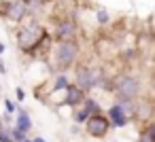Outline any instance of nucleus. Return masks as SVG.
I'll list each match as a JSON object with an SVG mask.
<instances>
[{
    "label": "nucleus",
    "instance_id": "19",
    "mask_svg": "<svg viewBox=\"0 0 155 142\" xmlns=\"http://www.w3.org/2000/svg\"><path fill=\"white\" fill-rule=\"evenodd\" d=\"M15 108H17V102H15V100H11V98H5V110L13 115V112H15Z\"/></svg>",
    "mask_w": 155,
    "mask_h": 142
},
{
    "label": "nucleus",
    "instance_id": "15",
    "mask_svg": "<svg viewBox=\"0 0 155 142\" xmlns=\"http://www.w3.org/2000/svg\"><path fill=\"white\" fill-rule=\"evenodd\" d=\"M87 117H89V115H87V112H85V110H83L81 106L72 108V121H74L77 125H81V127H83V123L87 121Z\"/></svg>",
    "mask_w": 155,
    "mask_h": 142
},
{
    "label": "nucleus",
    "instance_id": "17",
    "mask_svg": "<svg viewBox=\"0 0 155 142\" xmlns=\"http://www.w3.org/2000/svg\"><path fill=\"white\" fill-rule=\"evenodd\" d=\"M9 134H11V140H13V142H21V140L28 136V134H24L21 129H17L15 125H11V127H9Z\"/></svg>",
    "mask_w": 155,
    "mask_h": 142
},
{
    "label": "nucleus",
    "instance_id": "12",
    "mask_svg": "<svg viewBox=\"0 0 155 142\" xmlns=\"http://www.w3.org/2000/svg\"><path fill=\"white\" fill-rule=\"evenodd\" d=\"M70 83V76L66 74V72H55V76H53V81H51V91L55 93V91H64V87Z\"/></svg>",
    "mask_w": 155,
    "mask_h": 142
},
{
    "label": "nucleus",
    "instance_id": "8",
    "mask_svg": "<svg viewBox=\"0 0 155 142\" xmlns=\"http://www.w3.org/2000/svg\"><path fill=\"white\" fill-rule=\"evenodd\" d=\"M87 93L85 91H81L72 81L64 87V98H62V102H60V106H68L70 110L72 108H77V106H81V102H83V98H85Z\"/></svg>",
    "mask_w": 155,
    "mask_h": 142
},
{
    "label": "nucleus",
    "instance_id": "23",
    "mask_svg": "<svg viewBox=\"0 0 155 142\" xmlns=\"http://www.w3.org/2000/svg\"><path fill=\"white\" fill-rule=\"evenodd\" d=\"M32 142H47V140H45L43 136H34V138H32Z\"/></svg>",
    "mask_w": 155,
    "mask_h": 142
},
{
    "label": "nucleus",
    "instance_id": "4",
    "mask_svg": "<svg viewBox=\"0 0 155 142\" xmlns=\"http://www.w3.org/2000/svg\"><path fill=\"white\" fill-rule=\"evenodd\" d=\"M51 24H53V28H51V32H49V34H51V40H70V38H79L81 28H79V21H77L74 15L64 13V15L55 17V21L51 19Z\"/></svg>",
    "mask_w": 155,
    "mask_h": 142
},
{
    "label": "nucleus",
    "instance_id": "10",
    "mask_svg": "<svg viewBox=\"0 0 155 142\" xmlns=\"http://www.w3.org/2000/svg\"><path fill=\"white\" fill-rule=\"evenodd\" d=\"M13 115H15V119H13V125H15L17 129H21L24 134H30V131H32V117H30V112H28L26 108L17 106Z\"/></svg>",
    "mask_w": 155,
    "mask_h": 142
},
{
    "label": "nucleus",
    "instance_id": "18",
    "mask_svg": "<svg viewBox=\"0 0 155 142\" xmlns=\"http://www.w3.org/2000/svg\"><path fill=\"white\" fill-rule=\"evenodd\" d=\"M13 125V115L5 110V115H0V127H11Z\"/></svg>",
    "mask_w": 155,
    "mask_h": 142
},
{
    "label": "nucleus",
    "instance_id": "25",
    "mask_svg": "<svg viewBox=\"0 0 155 142\" xmlns=\"http://www.w3.org/2000/svg\"><path fill=\"white\" fill-rule=\"evenodd\" d=\"M21 142H32V138H28V136H26V138H24Z\"/></svg>",
    "mask_w": 155,
    "mask_h": 142
},
{
    "label": "nucleus",
    "instance_id": "5",
    "mask_svg": "<svg viewBox=\"0 0 155 142\" xmlns=\"http://www.w3.org/2000/svg\"><path fill=\"white\" fill-rule=\"evenodd\" d=\"M74 74H72V83L81 89V91H85V93H89V91H94L96 89V85H98V79H100V70L102 68H96V66H91V64H77L74 68Z\"/></svg>",
    "mask_w": 155,
    "mask_h": 142
},
{
    "label": "nucleus",
    "instance_id": "6",
    "mask_svg": "<svg viewBox=\"0 0 155 142\" xmlns=\"http://www.w3.org/2000/svg\"><path fill=\"white\" fill-rule=\"evenodd\" d=\"M30 15V9L24 5V0H0V17L7 24L17 26Z\"/></svg>",
    "mask_w": 155,
    "mask_h": 142
},
{
    "label": "nucleus",
    "instance_id": "20",
    "mask_svg": "<svg viewBox=\"0 0 155 142\" xmlns=\"http://www.w3.org/2000/svg\"><path fill=\"white\" fill-rule=\"evenodd\" d=\"M24 98H26V91H24L21 87H17V89H15V100H17V104H21Z\"/></svg>",
    "mask_w": 155,
    "mask_h": 142
},
{
    "label": "nucleus",
    "instance_id": "3",
    "mask_svg": "<svg viewBox=\"0 0 155 142\" xmlns=\"http://www.w3.org/2000/svg\"><path fill=\"white\" fill-rule=\"evenodd\" d=\"M110 93L115 95V100H140L144 95V83L138 74L121 72L113 79Z\"/></svg>",
    "mask_w": 155,
    "mask_h": 142
},
{
    "label": "nucleus",
    "instance_id": "2",
    "mask_svg": "<svg viewBox=\"0 0 155 142\" xmlns=\"http://www.w3.org/2000/svg\"><path fill=\"white\" fill-rule=\"evenodd\" d=\"M49 66L51 72H68L72 70L79 62H81V43L79 38H70V40H53L49 51Z\"/></svg>",
    "mask_w": 155,
    "mask_h": 142
},
{
    "label": "nucleus",
    "instance_id": "1",
    "mask_svg": "<svg viewBox=\"0 0 155 142\" xmlns=\"http://www.w3.org/2000/svg\"><path fill=\"white\" fill-rule=\"evenodd\" d=\"M51 34L45 28V24L41 19H36V15H28L21 24L15 26V45L17 49L28 55V57H36L41 55V51H49L51 47Z\"/></svg>",
    "mask_w": 155,
    "mask_h": 142
},
{
    "label": "nucleus",
    "instance_id": "26",
    "mask_svg": "<svg viewBox=\"0 0 155 142\" xmlns=\"http://www.w3.org/2000/svg\"><path fill=\"white\" fill-rule=\"evenodd\" d=\"M113 142H117V140H113Z\"/></svg>",
    "mask_w": 155,
    "mask_h": 142
},
{
    "label": "nucleus",
    "instance_id": "7",
    "mask_svg": "<svg viewBox=\"0 0 155 142\" xmlns=\"http://www.w3.org/2000/svg\"><path fill=\"white\" fill-rule=\"evenodd\" d=\"M110 121L104 112H96V115H89L87 121L83 123V131L89 136V138H96V140H104L110 131Z\"/></svg>",
    "mask_w": 155,
    "mask_h": 142
},
{
    "label": "nucleus",
    "instance_id": "14",
    "mask_svg": "<svg viewBox=\"0 0 155 142\" xmlns=\"http://www.w3.org/2000/svg\"><path fill=\"white\" fill-rule=\"evenodd\" d=\"M24 5L30 9V15H36L41 9H45L49 5V0H24Z\"/></svg>",
    "mask_w": 155,
    "mask_h": 142
},
{
    "label": "nucleus",
    "instance_id": "13",
    "mask_svg": "<svg viewBox=\"0 0 155 142\" xmlns=\"http://www.w3.org/2000/svg\"><path fill=\"white\" fill-rule=\"evenodd\" d=\"M138 142H155V123L151 119L144 121V127H142V131L138 136Z\"/></svg>",
    "mask_w": 155,
    "mask_h": 142
},
{
    "label": "nucleus",
    "instance_id": "9",
    "mask_svg": "<svg viewBox=\"0 0 155 142\" xmlns=\"http://www.w3.org/2000/svg\"><path fill=\"white\" fill-rule=\"evenodd\" d=\"M106 117H108V121H110V127H115V129H123V127L130 125V119L125 117V112H123V108L119 106V102H115V104H110V106L106 108Z\"/></svg>",
    "mask_w": 155,
    "mask_h": 142
},
{
    "label": "nucleus",
    "instance_id": "24",
    "mask_svg": "<svg viewBox=\"0 0 155 142\" xmlns=\"http://www.w3.org/2000/svg\"><path fill=\"white\" fill-rule=\"evenodd\" d=\"M5 51H7V47H5V43H0V55H2Z\"/></svg>",
    "mask_w": 155,
    "mask_h": 142
},
{
    "label": "nucleus",
    "instance_id": "11",
    "mask_svg": "<svg viewBox=\"0 0 155 142\" xmlns=\"http://www.w3.org/2000/svg\"><path fill=\"white\" fill-rule=\"evenodd\" d=\"M81 108L87 112V115H96V112H102V104L96 100V98H91L89 93L83 98V102H81Z\"/></svg>",
    "mask_w": 155,
    "mask_h": 142
},
{
    "label": "nucleus",
    "instance_id": "21",
    "mask_svg": "<svg viewBox=\"0 0 155 142\" xmlns=\"http://www.w3.org/2000/svg\"><path fill=\"white\" fill-rule=\"evenodd\" d=\"M0 74H2V76L7 74V64L2 62V57H0Z\"/></svg>",
    "mask_w": 155,
    "mask_h": 142
},
{
    "label": "nucleus",
    "instance_id": "16",
    "mask_svg": "<svg viewBox=\"0 0 155 142\" xmlns=\"http://www.w3.org/2000/svg\"><path fill=\"white\" fill-rule=\"evenodd\" d=\"M96 21H98L100 26H108V24H110L108 11H106V9H98V11H96Z\"/></svg>",
    "mask_w": 155,
    "mask_h": 142
},
{
    "label": "nucleus",
    "instance_id": "22",
    "mask_svg": "<svg viewBox=\"0 0 155 142\" xmlns=\"http://www.w3.org/2000/svg\"><path fill=\"white\" fill-rule=\"evenodd\" d=\"M70 131H72V134H79V131H81V125H77V123H74V125L70 127Z\"/></svg>",
    "mask_w": 155,
    "mask_h": 142
}]
</instances>
